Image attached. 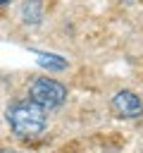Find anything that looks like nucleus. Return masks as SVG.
Here are the masks:
<instances>
[{"label": "nucleus", "instance_id": "obj_6", "mask_svg": "<svg viewBox=\"0 0 143 153\" xmlns=\"http://www.w3.org/2000/svg\"><path fill=\"white\" fill-rule=\"evenodd\" d=\"M7 2H10V0H0V5H7Z\"/></svg>", "mask_w": 143, "mask_h": 153}, {"label": "nucleus", "instance_id": "obj_5", "mask_svg": "<svg viewBox=\"0 0 143 153\" xmlns=\"http://www.w3.org/2000/svg\"><path fill=\"white\" fill-rule=\"evenodd\" d=\"M19 17L24 24H41L43 19V2L41 0H24V5L19 7Z\"/></svg>", "mask_w": 143, "mask_h": 153}, {"label": "nucleus", "instance_id": "obj_7", "mask_svg": "<svg viewBox=\"0 0 143 153\" xmlns=\"http://www.w3.org/2000/svg\"><path fill=\"white\" fill-rule=\"evenodd\" d=\"M124 2H136V0H124Z\"/></svg>", "mask_w": 143, "mask_h": 153}, {"label": "nucleus", "instance_id": "obj_3", "mask_svg": "<svg viewBox=\"0 0 143 153\" xmlns=\"http://www.w3.org/2000/svg\"><path fill=\"white\" fill-rule=\"evenodd\" d=\"M112 110L119 115V117H126V120H133V117H141L143 115V100L133 93V91H117L114 98H112Z\"/></svg>", "mask_w": 143, "mask_h": 153}, {"label": "nucleus", "instance_id": "obj_4", "mask_svg": "<svg viewBox=\"0 0 143 153\" xmlns=\"http://www.w3.org/2000/svg\"><path fill=\"white\" fill-rule=\"evenodd\" d=\"M33 55H36V62H38L43 69H48V72H62V69H67V57H62V55H57V53L33 50Z\"/></svg>", "mask_w": 143, "mask_h": 153}, {"label": "nucleus", "instance_id": "obj_1", "mask_svg": "<svg viewBox=\"0 0 143 153\" xmlns=\"http://www.w3.org/2000/svg\"><path fill=\"white\" fill-rule=\"evenodd\" d=\"M5 117H7L10 129H12L17 136H21V139L38 136V134L45 129V122H48L45 110H43L38 103H33L31 98L12 103V105L7 108V115H5Z\"/></svg>", "mask_w": 143, "mask_h": 153}, {"label": "nucleus", "instance_id": "obj_2", "mask_svg": "<svg viewBox=\"0 0 143 153\" xmlns=\"http://www.w3.org/2000/svg\"><path fill=\"white\" fill-rule=\"evenodd\" d=\"M29 98L33 103H38L43 110H52V108H60L67 100V86L60 84L57 79L38 76L29 86Z\"/></svg>", "mask_w": 143, "mask_h": 153}]
</instances>
